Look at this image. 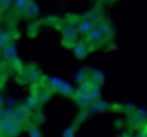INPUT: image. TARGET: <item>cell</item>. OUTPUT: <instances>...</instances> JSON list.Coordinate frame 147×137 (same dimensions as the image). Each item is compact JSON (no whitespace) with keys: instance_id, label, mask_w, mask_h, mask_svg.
<instances>
[{"instance_id":"cell-1","label":"cell","mask_w":147,"mask_h":137,"mask_svg":"<svg viewBox=\"0 0 147 137\" xmlns=\"http://www.w3.org/2000/svg\"><path fill=\"white\" fill-rule=\"evenodd\" d=\"M95 25H96V20H93L88 17H84V18L78 20L77 24H76L78 33H80V35H83L85 38L92 32V30L94 28Z\"/></svg>"},{"instance_id":"cell-2","label":"cell","mask_w":147,"mask_h":137,"mask_svg":"<svg viewBox=\"0 0 147 137\" xmlns=\"http://www.w3.org/2000/svg\"><path fill=\"white\" fill-rule=\"evenodd\" d=\"M104 41H105V39H104V36H103V34H102V32L97 25L94 26L92 32L86 36V43L90 47H100Z\"/></svg>"},{"instance_id":"cell-3","label":"cell","mask_w":147,"mask_h":137,"mask_svg":"<svg viewBox=\"0 0 147 137\" xmlns=\"http://www.w3.org/2000/svg\"><path fill=\"white\" fill-rule=\"evenodd\" d=\"M96 25L101 30L105 41L112 39V36H113V27H112V25H111V23L109 20H105V18L96 20Z\"/></svg>"},{"instance_id":"cell-4","label":"cell","mask_w":147,"mask_h":137,"mask_svg":"<svg viewBox=\"0 0 147 137\" xmlns=\"http://www.w3.org/2000/svg\"><path fill=\"white\" fill-rule=\"evenodd\" d=\"M37 14H38V7L35 3V1H30L27 7L25 8L23 15L26 17H35Z\"/></svg>"},{"instance_id":"cell-5","label":"cell","mask_w":147,"mask_h":137,"mask_svg":"<svg viewBox=\"0 0 147 137\" xmlns=\"http://www.w3.org/2000/svg\"><path fill=\"white\" fill-rule=\"evenodd\" d=\"M28 2H30L28 0H15V2H14V10L17 14H22L23 15V13H24L25 8L27 7Z\"/></svg>"},{"instance_id":"cell-6","label":"cell","mask_w":147,"mask_h":137,"mask_svg":"<svg viewBox=\"0 0 147 137\" xmlns=\"http://www.w3.org/2000/svg\"><path fill=\"white\" fill-rule=\"evenodd\" d=\"M11 1H13V0H1V2H0V5H1V10L5 11V10L10 6Z\"/></svg>"},{"instance_id":"cell-7","label":"cell","mask_w":147,"mask_h":137,"mask_svg":"<svg viewBox=\"0 0 147 137\" xmlns=\"http://www.w3.org/2000/svg\"><path fill=\"white\" fill-rule=\"evenodd\" d=\"M28 1H34V0H28Z\"/></svg>"}]
</instances>
